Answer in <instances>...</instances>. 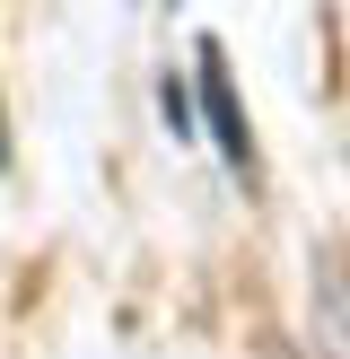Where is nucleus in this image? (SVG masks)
Wrapping results in <instances>:
<instances>
[{"instance_id":"f257e3e1","label":"nucleus","mask_w":350,"mask_h":359,"mask_svg":"<svg viewBox=\"0 0 350 359\" xmlns=\"http://www.w3.org/2000/svg\"><path fill=\"white\" fill-rule=\"evenodd\" d=\"M307 325H315V359H350V255L315 245L307 263Z\"/></svg>"},{"instance_id":"f03ea898","label":"nucleus","mask_w":350,"mask_h":359,"mask_svg":"<svg viewBox=\"0 0 350 359\" xmlns=\"http://www.w3.org/2000/svg\"><path fill=\"white\" fill-rule=\"evenodd\" d=\"M202 88H210V132H219V158H227V167H245V175H254V140H245V114H237V97H227L219 44H202Z\"/></svg>"},{"instance_id":"7ed1b4c3","label":"nucleus","mask_w":350,"mask_h":359,"mask_svg":"<svg viewBox=\"0 0 350 359\" xmlns=\"http://www.w3.org/2000/svg\"><path fill=\"white\" fill-rule=\"evenodd\" d=\"M0 158H9V132H0Z\"/></svg>"}]
</instances>
